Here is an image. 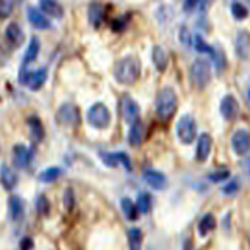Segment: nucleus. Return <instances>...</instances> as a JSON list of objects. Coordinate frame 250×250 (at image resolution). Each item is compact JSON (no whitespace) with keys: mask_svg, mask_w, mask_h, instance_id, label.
I'll use <instances>...</instances> for the list:
<instances>
[{"mask_svg":"<svg viewBox=\"0 0 250 250\" xmlns=\"http://www.w3.org/2000/svg\"><path fill=\"white\" fill-rule=\"evenodd\" d=\"M141 74V62L136 57H125L116 62L114 77L121 84L136 83Z\"/></svg>","mask_w":250,"mask_h":250,"instance_id":"obj_1","label":"nucleus"},{"mask_svg":"<svg viewBox=\"0 0 250 250\" xmlns=\"http://www.w3.org/2000/svg\"><path fill=\"white\" fill-rule=\"evenodd\" d=\"M178 106L177 94L172 88H164L160 91L158 97H156V116L160 117V121L167 122L170 117L175 114Z\"/></svg>","mask_w":250,"mask_h":250,"instance_id":"obj_2","label":"nucleus"},{"mask_svg":"<svg viewBox=\"0 0 250 250\" xmlns=\"http://www.w3.org/2000/svg\"><path fill=\"white\" fill-rule=\"evenodd\" d=\"M189 77L195 89H205L211 80V64L203 58L195 60L191 66Z\"/></svg>","mask_w":250,"mask_h":250,"instance_id":"obj_3","label":"nucleus"},{"mask_svg":"<svg viewBox=\"0 0 250 250\" xmlns=\"http://www.w3.org/2000/svg\"><path fill=\"white\" fill-rule=\"evenodd\" d=\"M47 69L45 67H41L35 70V72H31V70L27 69V66H22L21 70H19V83L27 86L28 89L31 91H38L41 89L45 80H47Z\"/></svg>","mask_w":250,"mask_h":250,"instance_id":"obj_4","label":"nucleus"},{"mask_svg":"<svg viewBox=\"0 0 250 250\" xmlns=\"http://www.w3.org/2000/svg\"><path fill=\"white\" fill-rule=\"evenodd\" d=\"M86 119H88L89 125H92V127L104 130L111 122V114H109L108 108L104 104H96L88 109Z\"/></svg>","mask_w":250,"mask_h":250,"instance_id":"obj_5","label":"nucleus"},{"mask_svg":"<svg viewBox=\"0 0 250 250\" xmlns=\"http://www.w3.org/2000/svg\"><path fill=\"white\" fill-rule=\"evenodd\" d=\"M197 135V125H195L194 117L189 114H185L180 117L177 124V136L183 144H191Z\"/></svg>","mask_w":250,"mask_h":250,"instance_id":"obj_6","label":"nucleus"},{"mask_svg":"<svg viewBox=\"0 0 250 250\" xmlns=\"http://www.w3.org/2000/svg\"><path fill=\"white\" fill-rule=\"evenodd\" d=\"M231 147L236 155H244L250 148V136L246 130H236L231 138Z\"/></svg>","mask_w":250,"mask_h":250,"instance_id":"obj_7","label":"nucleus"},{"mask_svg":"<svg viewBox=\"0 0 250 250\" xmlns=\"http://www.w3.org/2000/svg\"><path fill=\"white\" fill-rule=\"evenodd\" d=\"M57 119L64 125H77L80 121V114H78V109L74 105L66 104L58 109Z\"/></svg>","mask_w":250,"mask_h":250,"instance_id":"obj_8","label":"nucleus"},{"mask_svg":"<svg viewBox=\"0 0 250 250\" xmlns=\"http://www.w3.org/2000/svg\"><path fill=\"white\" fill-rule=\"evenodd\" d=\"M238 111H239V104L238 100L234 99L231 94L229 96H225L221 102V113L222 116L225 117V121H234L238 116Z\"/></svg>","mask_w":250,"mask_h":250,"instance_id":"obj_9","label":"nucleus"},{"mask_svg":"<svg viewBox=\"0 0 250 250\" xmlns=\"http://www.w3.org/2000/svg\"><path fill=\"white\" fill-rule=\"evenodd\" d=\"M27 18H28L31 25H33L35 28H38V30H47V28L52 27L50 21L45 18V14L39 10V8L30 6L27 10Z\"/></svg>","mask_w":250,"mask_h":250,"instance_id":"obj_10","label":"nucleus"},{"mask_svg":"<svg viewBox=\"0 0 250 250\" xmlns=\"http://www.w3.org/2000/svg\"><path fill=\"white\" fill-rule=\"evenodd\" d=\"M13 156H14L16 166H18L19 169H25V167L30 166L31 158H33V152H31L27 146L18 144L14 147V150H13Z\"/></svg>","mask_w":250,"mask_h":250,"instance_id":"obj_11","label":"nucleus"},{"mask_svg":"<svg viewBox=\"0 0 250 250\" xmlns=\"http://www.w3.org/2000/svg\"><path fill=\"white\" fill-rule=\"evenodd\" d=\"M121 106H122V114H124V119L127 121L128 124H133L135 121L139 119V105L136 104L135 100L131 97L125 96L121 102Z\"/></svg>","mask_w":250,"mask_h":250,"instance_id":"obj_12","label":"nucleus"},{"mask_svg":"<svg viewBox=\"0 0 250 250\" xmlns=\"http://www.w3.org/2000/svg\"><path fill=\"white\" fill-rule=\"evenodd\" d=\"M211 147H213V139H211L208 133H202L197 141V152H195L197 161L203 163L208 160V156L211 153Z\"/></svg>","mask_w":250,"mask_h":250,"instance_id":"obj_13","label":"nucleus"},{"mask_svg":"<svg viewBox=\"0 0 250 250\" xmlns=\"http://www.w3.org/2000/svg\"><path fill=\"white\" fill-rule=\"evenodd\" d=\"M236 55L241 60H247L250 53V33L246 30H242L236 36V45H234Z\"/></svg>","mask_w":250,"mask_h":250,"instance_id":"obj_14","label":"nucleus"},{"mask_svg":"<svg viewBox=\"0 0 250 250\" xmlns=\"http://www.w3.org/2000/svg\"><path fill=\"white\" fill-rule=\"evenodd\" d=\"M144 180H146V183L153 188V189H164L167 185V180L166 177H164V174H161V172L158 170H153V169H148L144 172Z\"/></svg>","mask_w":250,"mask_h":250,"instance_id":"obj_15","label":"nucleus"},{"mask_svg":"<svg viewBox=\"0 0 250 250\" xmlns=\"http://www.w3.org/2000/svg\"><path fill=\"white\" fill-rule=\"evenodd\" d=\"M144 136H146V127H144V124L138 119V121H135L131 124V128H130V133H128L130 146H133V147L141 146V144H143V141H144Z\"/></svg>","mask_w":250,"mask_h":250,"instance_id":"obj_16","label":"nucleus"},{"mask_svg":"<svg viewBox=\"0 0 250 250\" xmlns=\"http://www.w3.org/2000/svg\"><path fill=\"white\" fill-rule=\"evenodd\" d=\"M5 38L10 45L13 47H18L19 44H22L23 41V33H22V28L18 25V23H10L5 30Z\"/></svg>","mask_w":250,"mask_h":250,"instance_id":"obj_17","label":"nucleus"},{"mask_svg":"<svg viewBox=\"0 0 250 250\" xmlns=\"http://www.w3.org/2000/svg\"><path fill=\"white\" fill-rule=\"evenodd\" d=\"M0 180H2V183L6 189H13V188L18 185V175H16V172L10 166H6V164L0 166Z\"/></svg>","mask_w":250,"mask_h":250,"instance_id":"obj_18","label":"nucleus"},{"mask_svg":"<svg viewBox=\"0 0 250 250\" xmlns=\"http://www.w3.org/2000/svg\"><path fill=\"white\" fill-rule=\"evenodd\" d=\"M41 11L58 19H61L62 16H64L62 6L58 2H55V0H41Z\"/></svg>","mask_w":250,"mask_h":250,"instance_id":"obj_19","label":"nucleus"},{"mask_svg":"<svg viewBox=\"0 0 250 250\" xmlns=\"http://www.w3.org/2000/svg\"><path fill=\"white\" fill-rule=\"evenodd\" d=\"M152 60H153V64L155 67L160 70V72H164L167 67V53L163 50V47L160 45H155L153 47V50H152Z\"/></svg>","mask_w":250,"mask_h":250,"instance_id":"obj_20","label":"nucleus"},{"mask_svg":"<svg viewBox=\"0 0 250 250\" xmlns=\"http://www.w3.org/2000/svg\"><path fill=\"white\" fill-rule=\"evenodd\" d=\"M39 50H41V42H39V39H38V38H31V41H30L28 49H27L25 55H23L22 66H28L30 62H33V61L38 58V53H39Z\"/></svg>","mask_w":250,"mask_h":250,"instance_id":"obj_21","label":"nucleus"},{"mask_svg":"<svg viewBox=\"0 0 250 250\" xmlns=\"http://www.w3.org/2000/svg\"><path fill=\"white\" fill-rule=\"evenodd\" d=\"M28 125H30V135L31 139L35 143H41L42 138H44V127H42V122L38 119V117H30L28 119Z\"/></svg>","mask_w":250,"mask_h":250,"instance_id":"obj_22","label":"nucleus"},{"mask_svg":"<svg viewBox=\"0 0 250 250\" xmlns=\"http://www.w3.org/2000/svg\"><path fill=\"white\" fill-rule=\"evenodd\" d=\"M10 211H11V219L13 221H19L23 216V202L18 195H13L10 199Z\"/></svg>","mask_w":250,"mask_h":250,"instance_id":"obj_23","label":"nucleus"},{"mask_svg":"<svg viewBox=\"0 0 250 250\" xmlns=\"http://www.w3.org/2000/svg\"><path fill=\"white\" fill-rule=\"evenodd\" d=\"M88 19L91 22V25L94 27H99L100 25V22L102 19H104V8H102L99 3H94L89 6V10H88Z\"/></svg>","mask_w":250,"mask_h":250,"instance_id":"obj_24","label":"nucleus"},{"mask_svg":"<svg viewBox=\"0 0 250 250\" xmlns=\"http://www.w3.org/2000/svg\"><path fill=\"white\" fill-rule=\"evenodd\" d=\"M128 247L130 250H141L143 247V231L139 229H131L128 231Z\"/></svg>","mask_w":250,"mask_h":250,"instance_id":"obj_25","label":"nucleus"},{"mask_svg":"<svg viewBox=\"0 0 250 250\" xmlns=\"http://www.w3.org/2000/svg\"><path fill=\"white\" fill-rule=\"evenodd\" d=\"M214 227H216V219H214V216L213 214H207V216L202 217V221L199 224V233L202 234V236H207V234L211 230H214Z\"/></svg>","mask_w":250,"mask_h":250,"instance_id":"obj_26","label":"nucleus"},{"mask_svg":"<svg viewBox=\"0 0 250 250\" xmlns=\"http://www.w3.org/2000/svg\"><path fill=\"white\" fill-rule=\"evenodd\" d=\"M61 174H62V170L60 167H49L39 174V180H41L42 183H52L55 180H58Z\"/></svg>","mask_w":250,"mask_h":250,"instance_id":"obj_27","label":"nucleus"},{"mask_svg":"<svg viewBox=\"0 0 250 250\" xmlns=\"http://www.w3.org/2000/svg\"><path fill=\"white\" fill-rule=\"evenodd\" d=\"M121 207H122V211L125 213V216H127L128 221H136L138 219V208H136L135 203H133L130 199H122Z\"/></svg>","mask_w":250,"mask_h":250,"instance_id":"obj_28","label":"nucleus"},{"mask_svg":"<svg viewBox=\"0 0 250 250\" xmlns=\"http://www.w3.org/2000/svg\"><path fill=\"white\" fill-rule=\"evenodd\" d=\"M150 207H152L150 195H148L147 192H141L139 197H138V203H136L138 211H139V213H143V214H147L148 211H150Z\"/></svg>","mask_w":250,"mask_h":250,"instance_id":"obj_29","label":"nucleus"},{"mask_svg":"<svg viewBox=\"0 0 250 250\" xmlns=\"http://www.w3.org/2000/svg\"><path fill=\"white\" fill-rule=\"evenodd\" d=\"M231 14H233V18H234V19L241 21V19H246L247 16H249V10H247V8H246L244 5H242V3L234 2V3L231 5Z\"/></svg>","mask_w":250,"mask_h":250,"instance_id":"obj_30","label":"nucleus"},{"mask_svg":"<svg viewBox=\"0 0 250 250\" xmlns=\"http://www.w3.org/2000/svg\"><path fill=\"white\" fill-rule=\"evenodd\" d=\"M36 209H38V213L41 214V216H45L50 211V203H49V200H47L45 195H39V197H38V200H36Z\"/></svg>","mask_w":250,"mask_h":250,"instance_id":"obj_31","label":"nucleus"},{"mask_svg":"<svg viewBox=\"0 0 250 250\" xmlns=\"http://www.w3.org/2000/svg\"><path fill=\"white\" fill-rule=\"evenodd\" d=\"M229 177H230V170L229 169H221V170L211 172V174L208 175V178L211 180V182H214V183L224 182V180H227Z\"/></svg>","mask_w":250,"mask_h":250,"instance_id":"obj_32","label":"nucleus"},{"mask_svg":"<svg viewBox=\"0 0 250 250\" xmlns=\"http://www.w3.org/2000/svg\"><path fill=\"white\" fill-rule=\"evenodd\" d=\"M13 11V5L10 0H0V19H6Z\"/></svg>","mask_w":250,"mask_h":250,"instance_id":"obj_33","label":"nucleus"},{"mask_svg":"<svg viewBox=\"0 0 250 250\" xmlns=\"http://www.w3.org/2000/svg\"><path fill=\"white\" fill-rule=\"evenodd\" d=\"M114 156H116V163L117 164H122V166L127 169V170H131V161H130V158H128V155L127 153H124V152H117V153H114Z\"/></svg>","mask_w":250,"mask_h":250,"instance_id":"obj_34","label":"nucleus"},{"mask_svg":"<svg viewBox=\"0 0 250 250\" xmlns=\"http://www.w3.org/2000/svg\"><path fill=\"white\" fill-rule=\"evenodd\" d=\"M238 191H239V182H236V180H233V182L227 183L222 188V194H225V195H234Z\"/></svg>","mask_w":250,"mask_h":250,"instance_id":"obj_35","label":"nucleus"},{"mask_svg":"<svg viewBox=\"0 0 250 250\" xmlns=\"http://www.w3.org/2000/svg\"><path fill=\"white\" fill-rule=\"evenodd\" d=\"M180 41H182L185 45H191V44H192L191 33H189V30H188L186 27H182V28H180Z\"/></svg>","mask_w":250,"mask_h":250,"instance_id":"obj_36","label":"nucleus"},{"mask_svg":"<svg viewBox=\"0 0 250 250\" xmlns=\"http://www.w3.org/2000/svg\"><path fill=\"white\" fill-rule=\"evenodd\" d=\"M199 3H200V0H185V2H183L185 13H192L195 8L199 6Z\"/></svg>","mask_w":250,"mask_h":250,"instance_id":"obj_37","label":"nucleus"},{"mask_svg":"<svg viewBox=\"0 0 250 250\" xmlns=\"http://www.w3.org/2000/svg\"><path fill=\"white\" fill-rule=\"evenodd\" d=\"M64 205H66V209H72L74 207V192L70 189H67L64 194Z\"/></svg>","mask_w":250,"mask_h":250,"instance_id":"obj_38","label":"nucleus"},{"mask_svg":"<svg viewBox=\"0 0 250 250\" xmlns=\"http://www.w3.org/2000/svg\"><path fill=\"white\" fill-rule=\"evenodd\" d=\"M125 25H127V21H125L124 18H122V19L119 18V19H116V21H114L113 28H114L116 31H121V30H124V28H125Z\"/></svg>","mask_w":250,"mask_h":250,"instance_id":"obj_39","label":"nucleus"},{"mask_svg":"<svg viewBox=\"0 0 250 250\" xmlns=\"http://www.w3.org/2000/svg\"><path fill=\"white\" fill-rule=\"evenodd\" d=\"M242 167H244V170L247 172V174H250V155L244 160V163H242Z\"/></svg>","mask_w":250,"mask_h":250,"instance_id":"obj_40","label":"nucleus"},{"mask_svg":"<svg viewBox=\"0 0 250 250\" xmlns=\"http://www.w3.org/2000/svg\"><path fill=\"white\" fill-rule=\"evenodd\" d=\"M31 246H33V244H31V241H30V239H23V242H22V249H23V250H30Z\"/></svg>","mask_w":250,"mask_h":250,"instance_id":"obj_41","label":"nucleus"},{"mask_svg":"<svg viewBox=\"0 0 250 250\" xmlns=\"http://www.w3.org/2000/svg\"><path fill=\"white\" fill-rule=\"evenodd\" d=\"M249 99H250V91H249Z\"/></svg>","mask_w":250,"mask_h":250,"instance_id":"obj_42","label":"nucleus"},{"mask_svg":"<svg viewBox=\"0 0 250 250\" xmlns=\"http://www.w3.org/2000/svg\"><path fill=\"white\" fill-rule=\"evenodd\" d=\"M249 2H250V0H249Z\"/></svg>","mask_w":250,"mask_h":250,"instance_id":"obj_43","label":"nucleus"}]
</instances>
